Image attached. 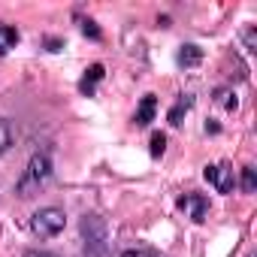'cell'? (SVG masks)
I'll list each match as a JSON object with an SVG mask.
<instances>
[{"label":"cell","instance_id":"5","mask_svg":"<svg viewBox=\"0 0 257 257\" xmlns=\"http://www.w3.org/2000/svg\"><path fill=\"white\" fill-rule=\"evenodd\" d=\"M19 43V31L13 25H0V55H7L10 49H16Z\"/></svg>","mask_w":257,"mask_h":257},{"label":"cell","instance_id":"11","mask_svg":"<svg viewBox=\"0 0 257 257\" xmlns=\"http://www.w3.org/2000/svg\"><path fill=\"white\" fill-rule=\"evenodd\" d=\"M254 185H257V182H254V170H251V167H245V170H242V191H245V194H251V191H254Z\"/></svg>","mask_w":257,"mask_h":257},{"label":"cell","instance_id":"12","mask_svg":"<svg viewBox=\"0 0 257 257\" xmlns=\"http://www.w3.org/2000/svg\"><path fill=\"white\" fill-rule=\"evenodd\" d=\"M118 257H158L155 251H146V248H131V251H121Z\"/></svg>","mask_w":257,"mask_h":257},{"label":"cell","instance_id":"3","mask_svg":"<svg viewBox=\"0 0 257 257\" xmlns=\"http://www.w3.org/2000/svg\"><path fill=\"white\" fill-rule=\"evenodd\" d=\"M203 176H206V182L218 194H233V188H236V176H233V167L230 164H212V167L203 170Z\"/></svg>","mask_w":257,"mask_h":257},{"label":"cell","instance_id":"10","mask_svg":"<svg viewBox=\"0 0 257 257\" xmlns=\"http://www.w3.org/2000/svg\"><path fill=\"white\" fill-rule=\"evenodd\" d=\"M164 149H167L164 134H152V155H155V158H161V155H164Z\"/></svg>","mask_w":257,"mask_h":257},{"label":"cell","instance_id":"13","mask_svg":"<svg viewBox=\"0 0 257 257\" xmlns=\"http://www.w3.org/2000/svg\"><path fill=\"white\" fill-rule=\"evenodd\" d=\"M82 31H85V34H91V37H100V31L94 28V22H85V25H82Z\"/></svg>","mask_w":257,"mask_h":257},{"label":"cell","instance_id":"7","mask_svg":"<svg viewBox=\"0 0 257 257\" xmlns=\"http://www.w3.org/2000/svg\"><path fill=\"white\" fill-rule=\"evenodd\" d=\"M200 58H203V52L197 46H182V52H179V64L182 67H194V64H200Z\"/></svg>","mask_w":257,"mask_h":257},{"label":"cell","instance_id":"14","mask_svg":"<svg viewBox=\"0 0 257 257\" xmlns=\"http://www.w3.org/2000/svg\"><path fill=\"white\" fill-rule=\"evenodd\" d=\"M25 257H52V254H46V251H28Z\"/></svg>","mask_w":257,"mask_h":257},{"label":"cell","instance_id":"4","mask_svg":"<svg viewBox=\"0 0 257 257\" xmlns=\"http://www.w3.org/2000/svg\"><path fill=\"white\" fill-rule=\"evenodd\" d=\"M179 209L191 218V221H203L206 215H209V197H203V194H185L182 200H179Z\"/></svg>","mask_w":257,"mask_h":257},{"label":"cell","instance_id":"8","mask_svg":"<svg viewBox=\"0 0 257 257\" xmlns=\"http://www.w3.org/2000/svg\"><path fill=\"white\" fill-rule=\"evenodd\" d=\"M100 79H103V67H100V64H94V67L88 70V76L82 79V91H91V88H94V82H100Z\"/></svg>","mask_w":257,"mask_h":257},{"label":"cell","instance_id":"2","mask_svg":"<svg viewBox=\"0 0 257 257\" xmlns=\"http://www.w3.org/2000/svg\"><path fill=\"white\" fill-rule=\"evenodd\" d=\"M64 224H67V215H64V209H58V206H46V209H40V212L31 215V230H34V236H40V239L58 236V233L64 230Z\"/></svg>","mask_w":257,"mask_h":257},{"label":"cell","instance_id":"1","mask_svg":"<svg viewBox=\"0 0 257 257\" xmlns=\"http://www.w3.org/2000/svg\"><path fill=\"white\" fill-rule=\"evenodd\" d=\"M49 179H52V158L43 155V152H37V155L28 161V167H25V173H22V179H19V197H34V194H40Z\"/></svg>","mask_w":257,"mask_h":257},{"label":"cell","instance_id":"6","mask_svg":"<svg viewBox=\"0 0 257 257\" xmlns=\"http://www.w3.org/2000/svg\"><path fill=\"white\" fill-rule=\"evenodd\" d=\"M155 109H158V100L149 94V97L140 103V109H137V124H149V121L155 118Z\"/></svg>","mask_w":257,"mask_h":257},{"label":"cell","instance_id":"9","mask_svg":"<svg viewBox=\"0 0 257 257\" xmlns=\"http://www.w3.org/2000/svg\"><path fill=\"white\" fill-rule=\"evenodd\" d=\"M10 146H13V131H10V124L0 118V155L10 152Z\"/></svg>","mask_w":257,"mask_h":257}]
</instances>
